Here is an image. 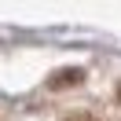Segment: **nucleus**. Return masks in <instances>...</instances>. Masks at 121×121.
Wrapping results in <instances>:
<instances>
[{
  "label": "nucleus",
  "instance_id": "nucleus-1",
  "mask_svg": "<svg viewBox=\"0 0 121 121\" xmlns=\"http://www.w3.org/2000/svg\"><path fill=\"white\" fill-rule=\"evenodd\" d=\"M73 121H92V117H73Z\"/></svg>",
  "mask_w": 121,
  "mask_h": 121
}]
</instances>
